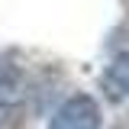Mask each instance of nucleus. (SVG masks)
Returning <instances> with one entry per match:
<instances>
[{"label":"nucleus","mask_w":129,"mask_h":129,"mask_svg":"<svg viewBox=\"0 0 129 129\" xmlns=\"http://www.w3.org/2000/svg\"><path fill=\"white\" fill-rule=\"evenodd\" d=\"M0 129H26V110L19 103L0 100Z\"/></svg>","instance_id":"3"},{"label":"nucleus","mask_w":129,"mask_h":129,"mask_svg":"<svg viewBox=\"0 0 129 129\" xmlns=\"http://www.w3.org/2000/svg\"><path fill=\"white\" fill-rule=\"evenodd\" d=\"M48 129H100V110L87 94H78L68 103H61V110L52 116Z\"/></svg>","instance_id":"1"},{"label":"nucleus","mask_w":129,"mask_h":129,"mask_svg":"<svg viewBox=\"0 0 129 129\" xmlns=\"http://www.w3.org/2000/svg\"><path fill=\"white\" fill-rule=\"evenodd\" d=\"M103 90L110 100H123L129 97V55L116 58V61L103 71Z\"/></svg>","instance_id":"2"}]
</instances>
